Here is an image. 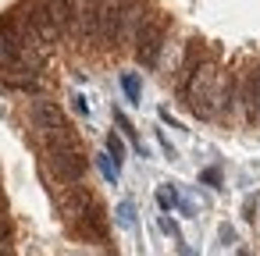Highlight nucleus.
I'll return each mask as SVG.
<instances>
[{"mask_svg":"<svg viewBox=\"0 0 260 256\" xmlns=\"http://www.w3.org/2000/svg\"><path fill=\"white\" fill-rule=\"evenodd\" d=\"M168 32H171V15H146V22L139 25L132 47H136V64L153 71L160 64V54L168 47Z\"/></svg>","mask_w":260,"mask_h":256,"instance_id":"f257e3e1","label":"nucleus"},{"mask_svg":"<svg viewBox=\"0 0 260 256\" xmlns=\"http://www.w3.org/2000/svg\"><path fill=\"white\" fill-rule=\"evenodd\" d=\"M40 174H43L47 181H57V185L86 181V174H89L86 150H43V157H40Z\"/></svg>","mask_w":260,"mask_h":256,"instance_id":"f03ea898","label":"nucleus"},{"mask_svg":"<svg viewBox=\"0 0 260 256\" xmlns=\"http://www.w3.org/2000/svg\"><path fill=\"white\" fill-rule=\"evenodd\" d=\"M68 235L75 242H86V245H107L111 238V217H107V206L104 203H93L89 210H82L79 217L64 221Z\"/></svg>","mask_w":260,"mask_h":256,"instance_id":"7ed1b4c3","label":"nucleus"},{"mask_svg":"<svg viewBox=\"0 0 260 256\" xmlns=\"http://www.w3.org/2000/svg\"><path fill=\"white\" fill-rule=\"evenodd\" d=\"M93 203H100V196L89 189V181L57 185V189H54V206H57V217H61V221L79 217V213H82V210H89Z\"/></svg>","mask_w":260,"mask_h":256,"instance_id":"20e7f679","label":"nucleus"},{"mask_svg":"<svg viewBox=\"0 0 260 256\" xmlns=\"http://www.w3.org/2000/svg\"><path fill=\"white\" fill-rule=\"evenodd\" d=\"M239 82V107L246 121H260V68H246L242 75H235Z\"/></svg>","mask_w":260,"mask_h":256,"instance_id":"39448f33","label":"nucleus"},{"mask_svg":"<svg viewBox=\"0 0 260 256\" xmlns=\"http://www.w3.org/2000/svg\"><path fill=\"white\" fill-rule=\"evenodd\" d=\"M29 125H32V135H47V132L68 125V118H64L61 103H54V100H32L29 103Z\"/></svg>","mask_w":260,"mask_h":256,"instance_id":"423d86ee","label":"nucleus"},{"mask_svg":"<svg viewBox=\"0 0 260 256\" xmlns=\"http://www.w3.org/2000/svg\"><path fill=\"white\" fill-rule=\"evenodd\" d=\"M18 68H29L25 64V54L11 43V40H4L0 36V75H8V71H18ZM32 71V68H29Z\"/></svg>","mask_w":260,"mask_h":256,"instance_id":"0eeeda50","label":"nucleus"},{"mask_svg":"<svg viewBox=\"0 0 260 256\" xmlns=\"http://www.w3.org/2000/svg\"><path fill=\"white\" fill-rule=\"evenodd\" d=\"M114 121H118V128L125 132V139H128V142L136 146V153H139V157H146V146H143V139L136 135V125H132V121H128V118H125L121 111H114Z\"/></svg>","mask_w":260,"mask_h":256,"instance_id":"6e6552de","label":"nucleus"},{"mask_svg":"<svg viewBox=\"0 0 260 256\" xmlns=\"http://www.w3.org/2000/svg\"><path fill=\"white\" fill-rule=\"evenodd\" d=\"M11 213H8V199H4V189H0V245H11Z\"/></svg>","mask_w":260,"mask_h":256,"instance_id":"1a4fd4ad","label":"nucleus"},{"mask_svg":"<svg viewBox=\"0 0 260 256\" xmlns=\"http://www.w3.org/2000/svg\"><path fill=\"white\" fill-rule=\"evenodd\" d=\"M121 89H125V96H128L132 103H143V93H139V75L125 71V75H121Z\"/></svg>","mask_w":260,"mask_h":256,"instance_id":"9d476101","label":"nucleus"},{"mask_svg":"<svg viewBox=\"0 0 260 256\" xmlns=\"http://www.w3.org/2000/svg\"><path fill=\"white\" fill-rule=\"evenodd\" d=\"M107 157L121 167V160H125V139H121L118 132H111V135H107Z\"/></svg>","mask_w":260,"mask_h":256,"instance_id":"9b49d317","label":"nucleus"},{"mask_svg":"<svg viewBox=\"0 0 260 256\" xmlns=\"http://www.w3.org/2000/svg\"><path fill=\"white\" fill-rule=\"evenodd\" d=\"M157 206H160L164 213H171V210L178 206V192H175L171 185H160V189H157Z\"/></svg>","mask_w":260,"mask_h":256,"instance_id":"f8f14e48","label":"nucleus"},{"mask_svg":"<svg viewBox=\"0 0 260 256\" xmlns=\"http://www.w3.org/2000/svg\"><path fill=\"white\" fill-rule=\"evenodd\" d=\"M96 164H100V171H104V178H107V181H118V164H114L107 153H104V157H96Z\"/></svg>","mask_w":260,"mask_h":256,"instance_id":"ddd939ff","label":"nucleus"},{"mask_svg":"<svg viewBox=\"0 0 260 256\" xmlns=\"http://www.w3.org/2000/svg\"><path fill=\"white\" fill-rule=\"evenodd\" d=\"M160 231H164V235H171V242H175V245H185V242H182V231H178V224H175L171 217H160Z\"/></svg>","mask_w":260,"mask_h":256,"instance_id":"4468645a","label":"nucleus"},{"mask_svg":"<svg viewBox=\"0 0 260 256\" xmlns=\"http://www.w3.org/2000/svg\"><path fill=\"white\" fill-rule=\"evenodd\" d=\"M118 224H121V228H132V224H136V210H132V203H121V206H118Z\"/></svg>","mask_w":260,"mask_h":256,"instance_id":"2eb2a0df","label":"nucleus"},{"mask_svg":"<svg viewBox=\"0 0 260 256\" xmlns=\"http://www.w3.org/2000/svg\"><path fill=\"white\" fill-rule=\"evenodd\" d=\"M203 181H210V185H217V181H221V174H217V167H210V171H203Z\"/></svg>","mask_w":260,"mask_h":256,"instance_id":"dca6fc26","label":"nucleus"},{"mask_svg":"<svg viewBox=\"0 0 260 256\" xmlns=\"http://www.w3.org/2000/svg\"><path fill=\"white\" fill-rule=\"evenodd\" d=\"M160 121H168V125H171V128H178V121H175V118H171V111H168V107H160Z\"/></svg>","mask_w":260,"mask_h":256,"instance_id":"f3484780","label":"nucleus"},{"mask_svg":"<svg viewBox=\"0 0 260 256\" xmlns=\"http://www.w3.org/2000/svg\"><path fill=\"white\" fill-rule=\"evenodd\" d=\"M0 256H11V245H0Z\"/></svg>","mask_w":260,"mask_h":256,"instance_id":"a211bd4d","label":"nucleus"},{"mask_svg":"<svg viewBox=\"0 0 260 256\" xmlns=\"http://www.w3.org/2000/svg\"><path fill=\"white\" fill-rule=\"evenodd\" d=\"M0 185H4V178H0Z\"/></svg>","mask_w":260,"mask_h":256,"instance_id":"6ab92c4d","label":"nucleus"},{"mask_svg":"<svg viewBox=\"0 0 260 256\" xmlns=\"http://www.w3.org/2000/svg\"><path fill=\"white\" fill-rule=\"evenodd\" d=\"M239 256H246V252H239Z\"/></svg>","mask_w":260,"mask_h":256,"instance_id":"aec40b11","label":"nucleus"}]
</instances>
